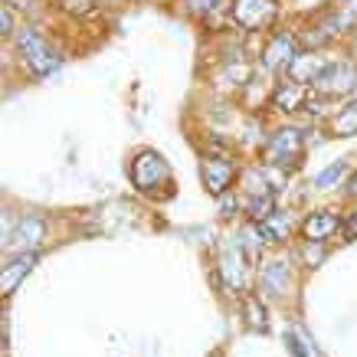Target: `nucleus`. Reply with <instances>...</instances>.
<instances>
[{
    "label": "nucleus",
    "instance_id": "f03ea898",
    "mask_svg": "<svg viewBox=\"0 0 357 357\" xmlns=\"http://www.w3.org/2000/svg\"><path fill=\"white\" fill-rule=\"evenodd\" d=\"M131 184L141 194H158V187H171V167L158 151H138L131 161Z\"/></svg>",
    "mask_w": 357,
    "mask_h": 357
},
{
    "label": "nucleus",
    "instance_id": "aec40b11",
    "mask_svg": "<svg viewBox=\"0 0 357 357\" xmlns=\"http://www.w3.org/2000/svg\"><path fill=\"white\" fill-rule=\"evenodd\" d=\"M305 259H308V262L321 259V243H308V246H305Z\"/></svg>",
    "mask_w": 357,
    "mask_h": 357
},
{
    "label": "nucleus",
    "instance_id": "2eb2a0df",
    "mask_svg": "<svg viewBox=\"0 0 357 357\" xmlns=\"http://www.w3.org/2000/svg\"><path fill=\"white\" fill-rule=\"evenodd\" d=\"M331 135H335V138H351V135H357V98L331 119Z\"/></svg>",
    "mask_w": 357,
    "mask_h": 357
},
{
    "label": "nucleus",
    "instance_id": "ddd939ff",
    "mask_svg": "<svg viewBox=\"0 0 357 357\" xmlns=\"http://www.w3.org/2000/svg\"><path fill=\"white\" fill-rule=\"evenodd\" d=\"M259 285L269 295H282L285 292V285H289V266H285L282 259H269L259 269Z\"/></svg>",
    "mask_w": 357,
    "mask_h": 357
},
{
    "label": "nucleus",
    "instance_id": "423d86ee",
    "mask_svg": "<svg viewBox=\"0 0 357 357\" xmlns=\"http://www.w3.org/2000/svg\"><path fill=\"white\" fill-rule=\"evenodd\" d=\"M233 174H236V167H233V161H229V158H204V161H200V177H204V187L213 197H223V190H227L229 181H233Z\"/></svg>",
    "mask_w": 357,
    "mask_h": 357
},
{
    "label": "nucleus",
    "instance_id": "a211bd4d",
    "mask_svg": "<svg viewBox=\"0 0 357 357\" xmlns=\"http://www.w3.org/2000/svg\"><path fill=\"white\" fill-rule=\"evenodd\" d=\"M246 321H249V328H256V331H266V328H269L262 302H256V298H246Z\"/></svg>",
    "mask_w": 357,
    "mask_h": 357
},
{
    "label": "nucleus",
    "instance_id": "4be33fe9",
    "mask_svg": "<svg viewBox=\"0 0 357 357\" xmlns=\"http://www.w3.org/2000/svg\"><path fill=\"white\" fill-rule=\"evenodd\" d=\"M7 3H13V7H20V10H30L33 0H7Z\"/></svg>",
    "mask_w": 357,
    "mask_h": 357
},
{
    "label": "nucleus",
    "instance_id": "393cba45",
    "mask_svg": "<svg viewBox=\"0 0 357 357\" xmlns=\"http://www.w3.org/2000/svg\"><path fill=\"white\" fill-rule=\"evenodd\" d=\"M354 50H357V40H354Z\"/></svg>",
    "mask_w": 357,
    "mask_h": 357
},
{
    "label": "nucleus",
    "instance_id": "0eeeda50",
    "mask_svg": "<svg viewBox=\"0 0 357 357\" xmlns=\"http://www.w3.org/2000/svg\"><path fill=\"white\" fill-rule=\"evenodd\" d=\"M220 269H223V279H227V285L233 289V292L246 289L249 269H246V256H243V246H239V243H229V246L223 249V256H220Z\"/></svg>",
    "mask_w": 357,
    "mask_h": 357
},
{
    "label": "nucleus",
    "instance_id": "dca6fc26",
    "mask_svg": "<svg viewBox=\"0 0 357 357\" xmlns=\"http://www.w3.org/2000/svg\"><path fill=\"white\" fill-rule=\"evenodd\" d=\"M289 351H292L295 357H321V351L314 347L312 335L302 331V328H292V331H289Z\"/></svg>",
    "mask_w": 357,
    "mask_h": 357
},
{
    "label": "nucleus",
    "instance_id": "f257e3e1",
    "mask_svg": "<svg viewBox=\"0 0 357 357\" xmlns=\"http://www.w3.org/2000/svg\"><path fill=\"white\" fill-rule=\"evenodd\" d=\"M17 50H20V56L30 63V69L36 76H50V73H56L59 63H63V56L56 53L53 46L46 43L43 33L33 30V26H20V30H17Z\"/></svg>",
    "mask_w": 357,
    "mask_h": 357
},
{
    "label": "nucleus",
    "instance_id": "1a4fd4ad",
    "mask_svg": "<svg viewBox=\"0 0 357 357\" xmlns=\"http://www.w3.org/2000/svg\"><path fill=\"white\" fill-rule=\"evenodd\" d=\"M43 236H46V223L40 217H23L20 223H17V229H13V236H10V243L7 246L10 249H17V252H30L33 246H40L43 243Z\"/></svg>",
    "mask_w": 357,
    "mask_h": 357
},
{
    "label": "nucleus",
    "instance_id": "412c9836",
    "mask_svg": "<svg viewBox=\"0 0 357 357\" xmlns=\"http://www.w3.org/2000/svg\"><path fill=\"white\" fill-rule=\"evenodd\" d=\"M59 3H66L69 10H86L89 7V0H59Z\"/></svg>",
    "mask_w": 357,
    "mask_h": 357
},
{
    "label": "nucleus",
    "instance_id": "b1692460",
    "mask_svg": "<svg viewBox=\"0 0 357 357\" xmlns=\"http://www.w3.org/2000/svg\"><path fill=\"white\" fill-rule=\"evenodd\" d=\"M347 187H351V194H357V174L351 177V184H347Z\"/></svg>",
    "mask_w": 357,
    "mask_h": 357
},
{
    "label": "nucleus",
    "instance_id": "5701e85b",
    "mask_svg": "<svg viewBox=\"0 0 357 357\" xmlns=\"http://www.w3.org/2000/svg\"><path fill=\"white\" fill-rule=\"evenodd\" d=\"M0 20H3V33H10V10H7V7H3V17H0Z\"/></svg>",
    "mask_w": 357,
    "mask_h": 357
},
{
    "label": "nucleus",
    "instance_id": "9d476101",
    "mask_svg": "<svg viewBox=\"0 0 357 357\" xmlns=\"http://www.w3.org/2000/svg\"><path fill=\"white\" fill-rule=\"evenodd\" d=\"M295 40L289 33H275L269 40V46L262 50V63L269 66V69H289L295 63Z\"/></svg>",
    "mask_w": 357,
    "mask_h": 357
},
{
    "label": "nucleus",
    "instance_id": "f3484780",
    "mask_svg": "<svg viewBox=\"0 0 357 357\" xmlns=\"http://www.w3.org/2000/svg\"><path fill=\"white\" fill-rule=\"evenodd\" d=\"M351 171V161H337L331 164V167H325V171L314 177V187H321V190H328L331 184H341V177Z\"/></svg>",
    "mask_w": 357,
    "mask_h": 357
},
{
    "label": "nucleus",
    "instance_id": "6ab92c4d",
    "mask_svg": "<svg viewBox=\"0 0 357 357\" xmlns=\"http://www.w3.org/2000/svg\"><path fill=\"white\" fill-rule=\"evenodd\" d=\"M341 233H344V239H357V213H351V217L341 223Z\"/></svg>",
    "mask_w": 357,
    "mask_h": 357
},
{
    "label": "nucleus",
    "instance_id": "39448f33",
    "mask_svg": "<svg viewBox=\"0 0 357 357\" xmlns=\"http://www.w3.org/2000/svg\"><path fill=\"white\" fill-rule=\"evenodd\" d=\"M279 13V3L275 0H236L233 3V20L246 30H262L269 26Z\"/></svg>",
    "mask_w": 357,
    "mask_h": 357
},
{
    "label": "nucleus",
    "instance_id": "f8f14e48",
    "mask_svg": "<svg viewBox=\"0 0 357 357\" xmlns=\"http://www.w3.org/2000/svg\"><path fill=\"white\" fill-rule=\"evenodd\" d=\"M36 252H23V256H17V259H10L7 266H3V275H0V292L3 295H13V289L20 285L26 275H30V269L36 266Z\"/></svg>",
    "mask_w": 357,
    "mask_h": 357
},
{
    "label": "nucleus",
    "instance_id": "20e7f679",
    "mask_svg": "<svg viewBox=\"0 0 357 357\" xmlns=\"http://www.w3.org/2000/svg\"><path fill=\"white\" fill-rule=\"evenodd\" d=\"M314 92L321 98H341L357 92V66L354 63H331L325 76L314 82Z\"/></svg>",
    "mask_w": 357,
    "mask_h": 357
},
{
    "label": "nucleus",
    "instance_id": "4468645a",
    "mask_svg": "<svg viewBox=\"0 0 357 357\" xmlns=\"http://www.w3.org/2000/svg\"><path fill=\"white\" fill-rule=\"evenodd\" d=\"M308 89H302L298 82H282L279 92H275V102H279L285 112H298V105H305L308 102Z\"/></svg>",
    "mask_w": 357,
    "mask_h": 357
},
{
    "label": "nucleus",
    "instance_id": "7ed1b4c3",
    "mask_svg": "<svg viewBox=\"0 0 357 357\" xmlns=\"http://www.w3.org/2000/svg\"><path fill=\"white\" fill-rule=\"evenodd\" d=\"M305 158V135L298 128H279L266 144V161L292 171Z\"/></svg>",
    "mask_w": 357,
    "mask_h": 357
},
{
    "label": "nucleus",
    "instance_id": "6e6552de",
    "mask_svg": "<svg viewBox=\"0 0 357 357\" xmlns=\"http://www.w3.org/2000/svg\"><path fill=\"white\" fill-rule=\"evenodd\" d=\"M328 56H321V53H298L295 56V63L289 66V76H292V82H318V79L325 76V69H328Z\"/></svg>",
    "mask_w": 357,
    "mask_h": 357
},
{
    "label": "nucleus",
    "instance_id": "9b49d317",
    "mask_svg": "<svg viewBox=\"0 0 357 357\" xmlns=\"http://www.w3.org/2000/svg\"><path fill=\"white\" fill-rule=\"evenodd\" d=\"M302 229L308 243H325L328 236H335L337 229H341V217L331 213V210H318V213H308Z\"/></svg>",
    "mask_w": 357,
    "mask_h": 357
}]
</instances>
